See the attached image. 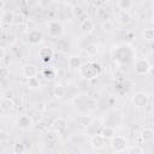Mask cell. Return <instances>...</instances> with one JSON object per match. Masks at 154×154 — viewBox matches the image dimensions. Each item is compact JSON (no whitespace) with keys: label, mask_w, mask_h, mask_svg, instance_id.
I'll list each match as a JSON object with an SVG mask.
<instances>
[{"label":"cell","mask_w":154,"mask_h":154,"mask_svg":"<svg viewBox=\"0 0 154 154\" xmlns=\"http://www.w3.org/2000/svg\"><path fill=\"white\" fill-rule=\"evenodd\" d=\"M53 49L52 48H49V47H43V48H41L40 49V52H38V57H40V59L43 61V63H48V61H51L52 60V58H53Z\"/></svg>","instance_id":"obj_6"},{"label":"cell","mask_w":154,"mask_h":154,"mask_svg":"<svg viewBox=\"0 0 154 154\" xmlns=\"http://www.w3.org/2000/svg\"><path fill=\"white\" fill-rule=\"evenodd\" d=\"M114 134H116V131H114V129L112 126H107L106 125V126H102L101 130H100V135L103 138H112L114 136Z\"/></svg>","instance_id":"obj_11"},{"label":"cell","mask_w":154,"mask_h":154,"mask_svg":"<svg viewBox=\"0 0 154 154\" xmlns=\"http://www.w3.org/2000/svg\"><path fill=\"white\" fill-rule=\"evenodd\" d=\"M117 5H118V7H119L120 10L125 11V10H129V8L132 6V2H131L130 0H119V1L117 2Z\"/></svg>","instance_id":"obj_20"},{"label":"cell","mask_w":154,"mask_h":154,"mask_svg":"<svg viewBox=\"0 0 154 154\" xmlns=\"http://www.w3.org/2000/svg\"><path fill=\"white\" fill-rule=\"evenodd\" d=\"M100 72H101V66L97 63H88L81 69V75L88 79L96 77L97 75H100Z\"/></svg>","instance_id":"obj_1"},{"label":"cell","mask_w":154,"mask_h":154,"mask_svg":"<svg viewBox=\"0 0 154 154\" xmlns=\"http://www.w3.org/2000/svg\"><path fill=\"white\" fill-rule=\"evenodd\" d=\"M111 146H112V148H113V150H114L116 153H122V152H124V150L126 149V147H128V141H126V138H125L124 136L117 135V136H113V137H112Z\"/></svg>","instance_id":"obj_2"},{"label":"cell","mask_w":154,"mask_h":154,"mask_svg":"<svg viewBox=\"0 0 154 154\" xmlns=\"http://www.w3.org/2000/svg\"><path fill=\"white\" fill-rule=\"evenodd\" d=\"M72 13H73V16H75V17L79 18L81 16H83V14H84V10H83L79 5H75V6L72 7Z\"/></svg>","instance_id":"obj_23"},{"label":"cell","mask_w":154,"mask_h":154,"mask_svg":"<svg viewBox=\"0 0 154 154\" xmlns=\"http://www.w3.org/2000/svg\"><path fill=\"white\" fill-rule=\"evenodd\" d=\"M90 144H91L93 148H96V149L102 148V147L105 146V138H103L101 135H95V136L91 137Z\"/></svg>","instance_id":"obj_8"},{"label":"cell","mask_w":154,"mask_h":154,"mask_svg":"<svg viewBox=\"0 0 154 154\" xmlns=\"http://www.w3.org/2000/svg\"><path fill=\"white\" fill-rule=\"evenodd\" d=\"M35 20L34 19H28V22H26V26H28V29H29V31H31V30H35Z\"/></svg>","instance_id":"obj_31"},{"label":"cell","mask_w":154,"mask_h":154,"mask_svg":"<svg viewBox=\"0 0 154 154\" xmlns=\"http://www.w3.org/2000/svg\"><path fill=\"white\" fill-rule=\"evenodd\" d=\"M144 111H146L147 113H152V112H153V101H152L150 97H149L148 102H147L146 106H144Z\"/></svg>","instance_id":"obj_29"},{"label":"cell","mask_w":154,"mask_h":154,"mask_svg":"<svg viewBox=\"0 0 154 154\" xmlns=\"http://www.w3.org/2000/svg\"><path fill=\"white\" fill-rule=\"evenodd\" d=\"M129 154H143V150H142V148H140L138 146H136V147H132L130 149V153Z\"/></svg>","instance_id":"obj_30"},{"label":"cell","mask_w":154,"mask_h":154,"mask_svg":"<svg viewBox=\"0 0 154 154\" xmlns=\"http://www.w3.org/2000/svg\"><path fill=\"white\" fill-rule=\"evenodd\" d=\"M65 128H66V122H65L64 118H58V119L54 120V123H53V129H54L57 132H60V131L65 130Z\"/></svg>","instance_id":"obj_13"},{"label":"cell","mask_w":154,"mask_h":154,"mask_svg":"<svg viewBox=\"0 0 154 154\" xmlns=\"http://www.w3.org/2000/svg\"><path fill=\"white\" fill-rule=\"evenodd\" d=\"M23 22H24L23 14H20V13H13V20H12V23H13L14 25H19V24H22Z\"/></svg>","instance_id":"obj_25"},{"label":"cell","mask_w":154,"mask_h":154,"mask_svg":"<svg viewBox=\"0 0 154 154\" xmlns=\"http://www.w3.org/2000/svg\"><path fill=\"white\" fill-rule=\"evenodd\" d=\"M153 136H154V132L152 130V128H144L141 132V137L144 142H149L153 140Z\"/></svg>","instance_id":"obj_14"},{"label":"cell","mask_w":154,"mask_h":154,"mask_svg":"<svg viewBox=\"0 0 154 154\" xmlns=\"http://www.w3.org/2000/svg\"><path fill=\"white\" fill-rule=\"evenodd\" d=\"M43 73H45V76H46L47 78H52V77L54 76V72H53L52 70H49V69H46V70L43 71Z\"/></svg>","instance_id":"obj_33"},{"label":"cell","mask_w":154,"mask_h":154,"mask_svg":"<svg viewBox=\"0 0 154 154\" xmlns=\"http://www.w3.org/2000/svg\"><path fill=\"white\" fill-rule=\"evenodd\" d=\"M81 65H82V61H81V58L78 55H72L69 58V66L70 67L78 69V67H81Z\"/></svg>","instance_id":"obj_16"},{"label":"cell","mask_w":154,"mask_h":154,"mask_svg":"<svg viewBox=\"0 0 154 154\" xmlns=\"http://www.w3.org/2000/svg\"><path fill=\"white\" fill-rule=\"evenodd\" d=\"M23 154H24V153H23Z\"/></svg>","instance_id":"obj_43"},{"label":"cell","mask_w":154,"mask_h":154,"mask_svg":"<svg viewBox=\"0 0 154 154\" xmlns=\"http://www.w3.org/2000/svg\"><path fill=\"white\" fill-rule=\"evenodd\" d=\"M12 20H13V13L12 12H5L4 16L1 17V23L2 24L8 25V24L12 23Z\"/></svg>","instance_id":"obj_19"},{"label":"cell","mask_w":154,"mask_h":154,"mask_svg":"<svg viewBox=\"0 0 154 154\" xmlns=\"http://www.w3.org/2000/svg\"><path fill=\"white\" fill-rule=\"evenodd\" d=\"M17 123H18V126H20V128L25 129V128H29V126H30L31 120H30V118H29L26 114H22V116H19V117H18Z\"/></svg>","instance_id":"obj_12"},{"label":"cell","mask_w":154,"mask_h":154,"mask_svg":"<svg viewBox=\"0 0 154 154\" xmlns=\"http://www.w3.org/2000/svg\"><path fill=\"white\" fill-rule=\"evenodd\" d=\"M8 134L6 131H0V142H6L8 140Z\"/></svg>","instance_id":"obj_32"},{"label":"cell","mask_w":154,"mask_h":154,"mask_svg":"<svg viewBox=\"0 0 154 154\" xmlns=\"http://www.w3.org/2000/svg\"><path fill=\"white\" fill-rule=\"evenodd\" d=\"M5 55H6V49H5V47H4V46H0V60H1V59H4V58H5Z\"/></svg>","instance_id":"obj_36"},{"label":"cell","mask_w":154,"mask_h":154,"mask_svg":"<svg viewBox=\"0 0 154 154\" xmlns=\"http://www.w3.org/2000/svg\"><path fill=\"white\" fill-rule=\"evenodd\" d=\"M148 100H149V96L146 94V93H136L135 95H134V97H132V103H134V106L135 107H137V108H144V106H146V103L148 102Z\"/></svg>","instance_id":"obj_4"},{"label":"cell","mask_w":154,"mask_h":154,"mask_svg":"<svg viewBox=\"0 0 154 154\" xmlns=\"http://www.w3.org/2000/svg\"><path fill=\"white\" fill-rule=\"evenodd\" d=\"M48 26H49V31H51V34L54 35V36L60 35L61 31H63V26H61V24L58 23V22H51V23L48 24Z\"/></svg>","instance_id":"obj_10"},{"label":"cell","mask_w":154,"mask_h":154,"mask_svg":"<svg viewBox=\"0 0 154 154\" xmlns=\"http://www.w3.org/2000/svg\"><path fill=\"white\" fill-rule=\"evenodd\" d=\"M89 94L91 95L90 97H91V99H94V100H97V99H99V96H100V94H99L97 91H91V93H89Z\"/></svg>","instance_id":"obj_37"},{"label":"cell","mask_w":154,"mask_h":154,"mask_svg":"<svg viewBox=\"0 0 154 154\" xmlns=\"http://www.w3.org/2000/svg\"><path fill=\"white\" fill-rule=\"evenodd\" d=\"M51 154H61V153H60V152H57V150H55V152H52Z\"/></svg>","instance_id":"obj_40"},{"label":"cell","mask_w":154,"mask_h":154,"mask_svg":"<svg viewBox=\"0 0 154 154\" xmlns=\"http://www.w3.org/2000/svg\"><path fill=\"white\" fill-rule=\"evenodd\" d=\"M119 20L120 23H129L131 20V14L128 12V11H122L120 14H119Z\"/></svg>","instance_id":"obj_21"},{"label":"cell","mask_w":154,"mask_h":154,"mask_svg":"<svg viewBox=\"0 0 154 154\" xmlns=\"http://www.w3.org/2000/svg\"><path fill=\"white\" fill-rule=\"evenodd\" d=\"M84 51L88 54V57H94V55L97 54V51L99 49H97V46L96 45H89V46H87L84 48Z\"/></svg>","instance_id":"obj_17"},{"label":"cell","mask_w":154,"mask_h":154,"mask_svg":"<svg viewBox=\"0 0 154 154\" xmlns=\"http://www.w3.org/2000/svg\"><path fill=\"white\" fill-rule=\"evenodd\" d=\"M2 107L5 108V109H11L12 107H13V101L12 100H10V99H4L2 100Z\"/></svg>","instance_id":"obj_27"},{"label":"cell","mask_w":154,"mask_h":154,"mask_svg":"<svg viewBox=\"0 0 154 154\" xmlns=\"http://www.w3.org/2000/svg\"><path fill=\"white\" fill-rule=\"evenodd\" d=\"M4 7H5V1L0 0V10H1V8H4Z\"/></svg>","instance_id":"obj_39"},{"label":"cell","mask_w":154,"mask_h":154,"mask_svg":"<svg viewBox=\"0 0 154 154\" xmlns=\"http://www.w3.org/2000/svg\"><path fill=\"white\" fill-rule=\"evenodd\" d=\"M55 138H57V136H55L54 132H51V134L48 135V140H49V141H54Z\"/></svg>","instance_id":"obj_38"},{"label":"cell","mask_w":154,"mask_h":154,"mask_svg":"<svg viewBox=\"0 0 154 154\" xmlns=\"http://www.w3.org/2000/svg\"><path fill=\"white\" fill-rule=\"evenodd\" d=\"M12 152H13L14 154H23V153L25 152V146H24L23 143H20V142H16V143L13 144Z\"/></svg>","instance_id":"obj_18"},{"label":"cell","mask_w":154,"mask_h":154,"mask_svg":"<svg viewBox=\"0 0 154 154\" xmlns=\"http://www.w3.org/2000/svg\"><path fill=\"white\" fill-rule=\"evenodd\" d=\"M28 84H29L31 88H37V87L40 85V82H38V79H37L36 77H34V78L28 79Z\"/></svg>","instance_id":"obj_28"},{"label":"cell","mask_w":154,"mask_h":154,"mask_svg":"<svg viewBox=\"0 0 154 154\" xmlns=\"http://www.w3.org/2000/svg\"><path fill=\"white\" fill-rule=\"evenodd\" d=\"M65 88L63 87V85H60V84H58V85H55L54 87V95L57 96V97H61V96H64L65 95Z\"/></svg>","instance_id":"obj_22"},{"label":"cell","mask_w":154,"mask_h":154,"mask_svg":"<svg viewBox=\"0 0 154 154\" xmlns=\"http://www.w3.org/2000/svg\"><path fill=\"white\" fill-rule=\"evenodd\" d=\"M88 10H89V11H88V13H90V14H91V13H96V11H97V7H96L94 4H91V5L89 6V8H88Z\"/></svg>","instance_id":"obj_35"},{"label":"cell","mask_w":154,"mask_h":154,"mask_svg":"<svg viewBox=\"0 0 154 154\" xmlns=\"http://www.w3.org/2000/svg\"><path fill=\"white\" fill-rule=\"evenodd\" d=\"M81 29H82L84 32L89 34V32H91V31L95 29V23H94L91 19L87 18L84 22H82V23H81Z\"/></svg>","instance_id":"obj_9"},{"label":"cell","mask_w":154,"mask_h":154,"mask_svg":"<svg viewBox=\"0 0 154 154\" xmlns=\"http://www.w3.org/2000/svg\"><path fill=\"white\" fill-rule=\"evenodd\" d=\"M96 154H97V153H96Z\"/></svg>","instance_id":"obj_42"},{"label":"cell","mask_w":154,"mask_h":154,"mask_svg":"<svg viewBox=\"0 0 154 154\" xmlns=\"http://www.w3.org/2000/svg\"><path fill=\"white\" fill-rule=\"evenodd\" d=\"M143 36L147 41H153L154 38V30L152 28H148V29H144L143 31Z\"/></svg>","instance_id":"obj_24"},{"label":"cell","mask_w":154,"mask_h":154,"mask_svg":"<svg viewBox=\"0 0 154 154\" xmlns=\"http://www.w3.org/2000/svg\"><path fill=\"white\" fill-rule=\"evenodd\" d=\"M28 38H29V42H30L31 45H38V43L42 41V38H43V35H42V32H41L40 30L35 29V30H31V31H29Z\"/></svg>","instance_id":"obj_5"},{"label":"cell","mask_w":154,"mask_h":154,"mask_svg":"<svg viewBox=\"0 0 154 154\" xmlns=\"http://www.w3.org/2000/svg\"><path fill=\"white\" fill-rule=\"evenodd\" d=\"M1 24H2V23H1V17H0V25H1Z\"/></svg>","instance_id":"obj_41"},{"label":"cell","mask_w":154,"mask_h":154,"mask_svg":"<svg viewBox=\"0 0 154 154\" xmlns=\"http://www.w3.org/2000/svg\"><path fill=\"white\" fill-rule=\"evenodd\" d=\"M36 108H37L38 111H46V109H47V107H46V103H45V102H38V103L36 105Z\"/></svg>","instance_id":"obj_34"},{"label":"cell","mask_w":154,"mask_h":154,"mask_svg":"<svg viewBox=\"0 0 154 154\" xmlns=\"http://www.w3.org/2000/svg\"><path fill=\"white\" fill-rule=\"evenodd\" d=\"M79 122H81V125H83V126H89L90 123H91V118H90V116H81Z\"/></svg>","instance_id":"obj_26"},{"label":"cell","mask_w":154,"mask_h":154,"mask_svg":"<svg viewBox=\"0 0 154 154\" xmlns=\"http://www.w3.org/2000/svg\"><path fill=\"white\" fill-rule=\"evenodd\" d=\"M101 29H102L103 32H106V34H111V32H113V30H114V24H113L112 20L106 19V20L102 22V24H101Z\"/></svg>","instance_id":"obj_15"},{"label":"cell","mask_w":154,"mask_h":154,"mask_svg":"<svg viewBox=\"0 0 154 154\" xmlns=\"http://www.w3.org/2000/svg\"><path fill=\"white\" fill-rule=\"evenodd\" d=\"M150 69H152V66L147 59L141 58V59H137L135 63V72L137 75H146Z\"/></svg>","instance_id":"obj_3"},{"label":"cell","mask_w":154,"mask_h":154,"mask_svg":"<svg viewBox=\"0 0 154 154\" xmlns=\"http://www.w3.org/2000/svg\"><path fill=\"white\" fill-rule=\"evenodd\" d=\"M23 75L28 79L34 78V77L37 76V67L35 65H32V64H26V65L23 66Z\"/></svg>","instance_id":"obj_7"}]
</instances>
